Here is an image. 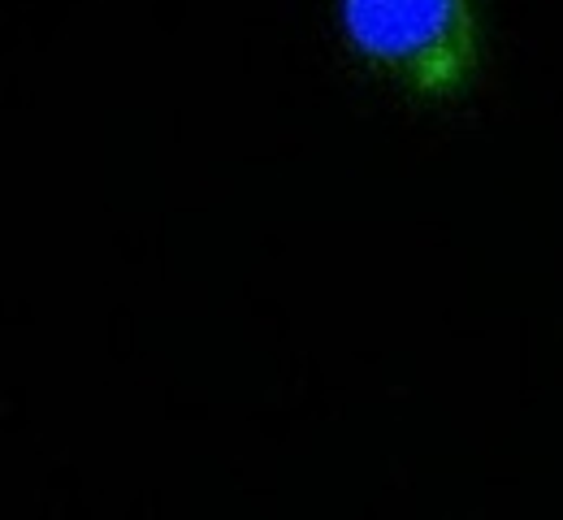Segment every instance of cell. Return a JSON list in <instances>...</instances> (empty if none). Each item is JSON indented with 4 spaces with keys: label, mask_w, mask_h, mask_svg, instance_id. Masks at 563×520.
Segmentation results:
<instances>
[{
    "label": "cell",
    "mask_w": 563,
    "mask_h": 520,
    "mask_svg": "<svg viewBox=\"0 0 563 520\" xmlns=\"http://www.w3.org/2000/svg\"><path fill=\"white\" fill-rule=\"evenodd\" d=\"M352 44L417 91H455L477 66L468 0H343Z\"/></svg>",
    "instance_id": "6da1fadb"
}]
</instances>
